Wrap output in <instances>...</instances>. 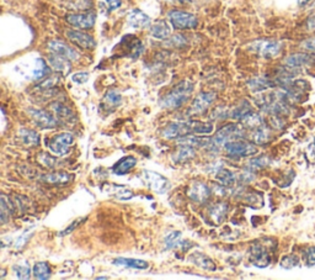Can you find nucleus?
<instances>
[{
  "label": "nucleus",
  "instance_id": "obj_25",
  "mask_svg": "<svg viewBox=\"0 0 315 280\" xmlns=\"http://www.w3.org/2000/svg\"><path fill=\"white\" fill-rule=\"evenodd\" d=\"M137 164V159L135 157H125V158L120 159L116 164L114 166L112 171L116 175H125L132 168H135V166Z\"/></svg>",
  "mask_w": 315,
  "mask_h": 280
},
{
  "label": "nucleus",
  "instance_id": "obj_8",
  "mask_svg": "<svg viewBox=\"0 0 315 280\" xmlns=\"http://www.w3.org/2000/svg\"><path fill=\"white\" fill-rule=\"evenodd\" d=\"M73 142H74V137H73L72 133H58L48 141V148L56 156H64L69 152Z\"/></svg>",
  "mask_w": 315,
  "mask_h": 280
},
{
  "label": "nucleus",
  "instance_id": "obj_50",
  "mask_svg": "<svg viewBox=\"0 0 315 280\" xmlns=\"http://www.w3.org/2000/svg\"><path fill=\"white\" fill-rule=\"evenodd\" d=\"M30 237H31V234L30 235H28V234L22 235V236H21L19 240L16 241V243H15V247H16V250H21V248H22L23 246H25V243L27 242V240Z\"/></svg>",
  "mask_w": 315,
  "mask_h": 280
},
{
  "label": "nucleus",
  "instance_id": "obj_32",
  "mask_svg": "<svg viewBox=\"0 0 315 280\" xmlns=\"http://www.w3.org/2000/svg\"><path fill=\"white\" fill-rule=\"evenodd\" d=\"M49 64L53 67V69H56L57 72L63 73V74H67V73L70 72V64L69 61L63 57L57 56V54H52L51 57L48 58Z\"/></svg>",
  "mask_w": 315,
  "mask_h": 280
},
{
  "label": "nucleus",
  "instance_id": "obj_7",
  "mask_svg": "<svg viewBox=\"0 0 315 280\" xmlns=\"http://www.w3.org/2000/svg\"><path fill=\"white\" fill-rule=\"evenodd\" d=\"M244 136V130L243 126H239V125L229 124L227 126L222 127L214 136V146H224L227 142L234 140H240Z\"/></svg>",
  "mask_w": 315,
  "mask_h": 280
},
{
  "label": "nucleus",
  "instance_id": "obj_43",
  "mask_svg": "<svg viewBox=\"0 0 315 280\" xmlns=\"http://www.w3.org/2000/svg\"><path fill=\"white\" fill-rule=\"evenodd\" d=\"M299 264V258L297 257L296 255H290V256H286L283 257L282 261H281V266L286 269H291V268H295Z\"/></svg>",
  "mask_w": 315,
  "mask_h": 280
},
{
  "label": "nucleus",
  "instance_id": "obj_40",
  "mask_svg": "<svg viewBox=\"0 0 315 280\" xmlns=\"http://www.w3.org/2000/svg\"><path fill=\"white\" fill-rule=\"evenodd\" d=\"M14 273L16 278L19 279H28L31 277V269L26 263H19L14 266Z\"/></svg>",
  "mask_w": 315,
  "mask_h": 280
},
{
  "label": "nucleus",
  "instance_id": "obj_10",
  "mask_svg": "<svg viewBox=\"0 0 315 280\" xmlns=\"http://www.w3.org/2000/svg\"><path fill=\"white\" fill-rule=\"evenodd\" d=\"M211 193L212 192L208 185L204 184L203 182H199V180H195V182L191 183L187 189L188 198L198 204L206 203L211 196Z\"/></svg>",
  "mask_w": 315,
  "mask_h": 280
},
{
  "label": "nucleus",
  "instance_id": "obj_5",
  "mask_svg": "<svg viewBox=\"0 0 315 280\" xmlns=\"http://www.w3.org/2000/svg\"><path fill=\"white\" fill-rule=\"evenodd\" d=\"M170 22L175 28L178 30H187V28H195L198 25V20L193 14L181 11V10H172L167 14Z\"/></svg>",
  "mask_w": 315,
  "mask_h": 280
},
{
  "label": "nucleus",
  "instance_id": "obj_53",
  "mask_svg": "<svg viewBox=\"0 0 315 280\" xmlns=\"http://www.w3.org/2000/svg\"><path fill=\"white\" fill-rule=\"evenodd\" d=\"M96 279H98V280H99V279H100V280H101V279H107V277H99V278H96Z\"/></svg>",
  "mask_w": 315,
  "mask_h": 280
},
{
  "label": "nucleus",
  "instance_id": "obj_19",
  "mask_svg": "<svg viewBox=\"0 0 315 280\" xmlns=\"http://www.w3.org/2000/svg\"><path fill=\"white\" fill-rule=\"evenodd\" d=\"M127 23L133 28H146L151 25V17L142 10L135 9L127 15Z\"/></svg>",
  "mask_w": 315,
  "mask_h": 280
},
{
  "label": "nucleus",
  "instance_id": "obj_12",
  "mask_svg": "<svg viewBox=\"0 0 315 280\" xmlns=\"http://www.w3.org/2000/svg\"><path fill=\"white\" fill-rule=\"evenodd\" d=\"M214 99H216V93H213V91H202V93H199L198 95L196 96L195 100H193L188 114H202V112L206 111L207 108L213 103Z\"/></svg>",
  "mask_w": 315,
  "mask_h": 280
},
{
  "label": "nucleus",
  "instance_id": "obj_2",
  "mask_svg": "<svg viewBox=\"0 0 315 280\" xmlns=\"http://www.w3.org/2000/svg\"><path fill=\"white\" fill-rule=\"evenodd\" d=\"M193 91V84L190 80H182L176 84L166 95L164 96L161 101L162 108L174 110L178 109L190 99L191 94Z\"/></svg>",
  "mask_w": 315,
  "mask_h": 280
},
{
  "label": "nucleus",
  "instance_id": "obj_52",
  "mask_svg": "<svg viewBox=\"0 0 315 280\" xmlns=\"http://www.w3.org/2000/svg\"><path fill=\"white\" fill-rule=\"evenodd\" d=\"M308 1H309V0H299V4H301V5H306Z\"/></svg>",
  "mask_w": 315,
  "mask_h": 280
},
{
  "label": "nucleus",
  "instance_id": "obj_23",
  "mask_svg": "<svg viewBox=\"0 0 315 280\" xmlns=\"http://www.w3.org/2000/svg\"><path fill=\"white\" fill-rule=\"evenodd\" d=\"M178 150L176 153L172 154V159H174L175 163H185V162L190 161L191 158H193L196 154L195 148L192 146L188 145H182V143H178Z\"/></svg>",
  "mask_w": 315,
  "mask_h": 280
},
{
  "label": "nucleus",
  "instance_id": "obj_1",
  "mask_svg": "<svg viewBox=\"0 0 315 280\" xmlns=\"http://www.w3.org/2000/svg\"><path fill=\"white\" fill-rule=\"evenodd\" d=\"M213 132V125L208 122L202 121H175L167 125L162 130V136L167 140H175V138L187 137L191 135H209Z\"/></svg>",
  "mask_w": 315,
  "mask_h": 280
},
{
  "label": "nucleus",
  "instance_id": "obj_14",
  "mask_svg": "<svg viewBox=\"0 0 315 280\" xmlns=\"http://www.w3.org/2000/svg\"><path fill=\"white\" fill-rule=\"evenodd\" d=\"M27 112L30 116L35 120L36 124L41 126L42 129H54L58 125V120L54 119L48 111L46 110H38V109H28Z\"/></svg>",
  "mask_w": 315,
  "mask_h": 280
},
{
  "label": "nucleus",
  "instance_id": "obj_11",
  "mask_svg": "<svg viewBox=\"0 0 315 280\" xmlns=\"http://www.w3.org/2000/svg\"><path fill=\"white\" fill-rule=\"evenodd\" d=\"M48 49L53 54L63 57V58L68 59V61H77V59L80 58V54L74 48L69 47L67 43L62 42V41H49Z\"/></svg>",
  "mask_w": 315,
  "mask_h": 280
},
{
  "label": "nucleus",
  "instance_id": "obj_35",
  "mask_svg": "<svg viewBox=\"0 0 315 280\" xmlns=\"http://www.w3.org/2000/svg\"><path fill=\"white\" fill-rule=\"evenodd\" d=\"M48 74H49V67L47 65L46 62H44V59H42V58L36 59V65H35V68H33V72H32L33 79L41 80V79H43L44 77H47Z\"/></svg>",
  "mask_w": 315,
  "mask_h": 280
},
{
  "label": "nucleus",
  "instance_id": "obj_34",
  "mask_svg": "<svg viewBox=\"0 0 315 280\" xmlns=\"http://www.w3.org/2000/svg\"><path fill=\"white\" fill-rule=\"evenodd\" d=\"M33 277L39 280H46L51 277V268L46 262H38L33 266Z\"/></svg>",
  "mask_w": 315,
  "mask_h": 280
},
{
  "label": "nucleus",
  "instance_id": "obj_22",
  "mask_svg": "<svg viewBox=\"0 0 315 280\" xmlns=\"http://www.w3.org/2000/svg\"><path fill=\"white\" fill-rule=\"evenodd\" d=\"M248 85L251 91L260 93V91H265L270 88H274V86H276V82L275 79H270V78L266 77H256L249 80Z\"/></svg>",
  "mask_w": 315,
  "mask_h": 280
},
{
  "label": "nucleus",
  "instance_id": "obj_26",
  "mask_svg": "<svg viewBox=\"0 0 315 280\" xmlns=\"http://www.w3.org/2000/svg\"><path fill=\"white\" fill-rule=\"evenodd\" d=\"M151 33L153 37L158 38V40H166L169 38L170 33H171V28H170V25L164 20H160L154 23L151 28Z\"/></svg>",
  "mask_w": 315,
  "mask_h": 280
},
{
  "label": "nucleus",
  "instance_id": "obj_27",
  "mask_svg": "<svg viewBox=\"0 0 315 280\" xmlns=\"http://www.w3.org/2000/svg\"><path fill=\"white\" fill-rule=\"evenodd\" d=\"M19 137L21 142L25 146H27V147H35V146L39 145V136L33 130L21 129L19 131Z\"/></svg>",
  "mask_w": 315,
  "mask_h": 280
},
{
  "label": "nucleus",
  "instance_id": "obj_39",
  "mask_svg": "<svg viewBox=\"0 0 315 280\" xmlns=\"http://www.w3.org/2000/svg\"><path fill=\"white\" fill-rule=\"evenodd\" d=\"M38 162L43 164L44 167H47V168H52V169L57 168V167H59V164H62V162L58 161L56 157H52L47 153L38 154Z\"/></svg>",
  "mask_w": 315,
  "mask_h": 280
},
{
  "label": "nucleus",
  "instance_id": "obj_31",
  "mask_svg": "<svg viewBox=\"0 0 315 280\" xmlns=\"http://www.w3.org/2000/svg\"><path fill=\"white\" fill-rule=\"evenodd\" d=\"M190 261L195 266L201 267V268L207 269V271H216V264L213 263V261L211 258L204 256L203 253H195V255L191 256Z\"/></svg>",
  "mask_w": 315,
  "mask_h": 280
},
{
  "label": "nucleus",
  "instance_id": "obj_30",
  "mask_svg": "<svg viewBox=\"0 0 315 280\" xmlns=\"http://www.w3.org/2000/svg\"><path fill=\"white\" fill-rule=\"evenodd\" d=\"M49 108H51L52 111L56 114V116H58V120L60 119V120H64V121H70V120L75 119V116H74V114L72 112V110L68 108V106L60 104L59 101L52 103L51 105H49Z\"/></svg>",
  "mask_w": 315,
  "mask_h": 280
},
{
  "label": "nucleus",
  "instance_id": "obj_44",
  "mask_svg": "<svg viewBox=\"0 0 315 280\" xmlns=\"http://www.w3.org/2000/svg\"><path fill=\"white\" fill-rule=\"evenodd\" d=\"M167 46H172V47H182L183 44H186V38L183 37L182 35H175L170 38L166 42Z\"/></svg>",
  "mask_w": 315,
  "mask_h": 280
},
{
  "label": "nucleus",
  "instance_id": "obj_37",
  "mask_svg": "<svg viewBox=\"0 0 315 280\" xmlns=\"http://www.w3.org/2000/svg\"><path fill=\"white\" fill-rule=\"evenodd\" d=\"M269 164H270L269 157L260 156V157H256V158H253L250 162H249L248 169L250 172H256V171H260V169L266 168Z\"/></svg>",
  "mask_w": 315,
  "mask_h": 280
},
{
  "label": "nucleus",
  "instance_id": "obj_6",
  "mask_svg": "<svg viewBox=\"0 0 315 280\" xmlns=\"http://www.w3.org/2000/svg\"><path fill=\"white\" fill-rule=\"evenodd\" d=\"M142 178L144 183L158 194H164L170 189V182L159 173L153 171H143Z\"/></svg>",
  "mask_w": 315,
  "mask_h": 280
},
{
  "label": "nucleus",
  "instance_id": "obj_28",
  "mask_svg": "<svg viewBox=\"0 0 315 280\" xmlns=\"http://www.w3.org/2000/svg\"><path fill=\"white\" fill-rule=\"evenodd\" d=\"M250 138L255 145H265V143L271 141V132H270L269 127L262 125V126L257 127V129L254 130V132L251 133Z\"/></svg>",
  "mask_w": 315,
  "mask_h": 280
},
{
  "label": "nucleus",
  "instance_id": "obj_42",
  "mask_svg": "<svg viewBox=\"0 0 315 280\" xmlns=\"http://www.w3.org/2000/svg\"><path fill=\"white\" fill-rule=\"evenodd\" d=\"M303 259L308 267H315V247L314 246H309L306 247L303 251Z\"/></svg>",
  "mask_w": 315,
  "mask_h": 280
},
{
  "label": "nucleus",
  "instance_id": "obj_18",
  "mask_svg": "<svg viewBox=\"0 0 315 280\" xmlns=\"http://www.w3.org/2000/svg\"><path fill=\"white\" fill-rule=\"evenodd\" d=\"M101 190L105 194L114 196V198L120 199V200H128V199H131L133 196L132 190L128 189L125 185L109 184V183H106V184L102 185Z\"/></svg>",
  "mask_w": 315,
  "mask_h": 280
},
{
  "label": "nucleus",
  "instance_id": "obj_4",
  "mask_svg": "<svg viewBox=\"0 0 315 280\" xmlns=\"http://www.w3.org/2000/svg\"><path fill=\"white\" fill-rule=\"evenodd\" d=\"M216 178L218 182L223 185V187L227 188H233L235 185L241 184V183H249L254 179L253 174L249 172H241V173H236L233 171H229V169H219L217 172Z\"/></svg>",
  "mask_w": 315,
  "mask_h": 280
},
{
  "label": "nucleus",
  "instance_id": "obj_20",
  "mask_svg": "<svg viewBox=\"0 0 315 280\" xmlns=\"http://www.w3.org/2000/svg\"><path fill=\"white\" fill-rule=\"evenodd\" d=\"M228 210H229V206H228L227 203L214 204L212 208H209V211H208L209 221H211L214 226L220 225L225 220Z\"/></svg>",
  "mask_w": 315,
  "mask_h": 280
},
{
  "label": "nucleus",
  "instance_id": "obj_17",
  "mask_svg": "<svg viewBox=\"0 0 315 280\" xmlns=\"http://www.w3.org/2000/svg\"><path fill=\"white\" fill-rule=\"evenodd\" d=\"M67 37L72 41L73 43H75L77 46L81 47V48L85 49H91L95 47V40L93 38V36L88 35V33H84L81 31L77 30H70L67 32Z\"/></svg>",
  "mask_w": 315,
  "mask_h": 280
},
{
  "label": "nucleus",
  "instance_id": "obj_45",
  "mask_svg": "<svg viewBox=\"0 0 315 280\" xmlns=\"http://www.w3.org/2000/svg\"><path fill=\"white\" fill-rule=\"evenodd\" d=\"M301 46L302 48H304L309 53H315V36H312V37L304 40L301 43Z\"/></svg>",
  "mask_w": 315,
  "mask_h": 280
},
{
  "label": "nucleus",
  "instance_id": "obj_3",
  "mask_svg": "<svg viewBox=\"0 0 315 280\" xmlns=\"http://www.w3.org/2000/svg\"><path fill=\"white\" fill-rule=\"evenodd\" d=\"M250 51L262 58H275L282 51V43L276 40H257L249 46Z\"/></svg>",
  "mask_w": 315,
  "mask_h": 280
},
{
  "label": "nucleus",
  "instance_id": "obj_36",
  "mask_svg": "<svg viewBox=\"0 0 315 280\" xmlns=\"http://www.w3.org/2000/svg\"><path fill=\"white\" fill-rule=\"evenodd\" d=\"M250 111H253V110H251V106H250V104H249V101L243 100L240 103V105H238L235 109L232 110V112H230V117H233L234 120H241Z\"/></svg>",
  "mask_w": 315,
  "mask_h": 280
},
{
  "label": "nucleus",
  "instance_id": "obj_49",
  "mask_svg": "<svg viewBox=\"0 0 315 280\" xmlns=\"http://www.w3.org/2000/svg\"><path fill=\"white\" fill-rule=\"evenodd\" d=\"M105 4H106L107 9L110 11H112V10L118 9L121 6V4H122V1L121 0H105Z\"/></svg>",
  "mask_w": 315,
  "mask_h": 280
},
{
  "label": "nucleus",
  "instance_id": "obj_48",
  "mask_svg": "<svg viewBox=\"0 0 315 280\" xmlns=\"http://www.w3.org/2000/svg\"><path fill=\"white\" fill-rule=\"evenodd\" d=\"M84 220H85V219H79V220H77V221H74V222H73V224H72V226H70V227H68V229H65V230H64V231H62V232H60V234H59V236H67V235H68V234H70V232H72V231H73V230H74V229H77V227L79 226V225H80V224H81V222H83V221H84Z\"/></svg>",
  "mask_w": 315,
  "mask_h": 280
},
{
  "label": "nucleus",
  "instance_id": "obj_29",
  "mask_svg": "<svg viewBox=\"0 0 315 280\" xmlns=\"http://www.w3.org/2000/svg\"><path fill=\"white\" fill-rule=\"evenodd\" d=\"M115 266L125 267V268L133 269H147L149 267L148 262L142 259H131V258H116L114 261Z\"/></svg>",
  "mask_w": 315,
  "mask_h": 280
},
{
  "label": "nucleus",
  "instance_id": "obj_21",
  "mask_svg": "<svg viewBox=\"0 0 315 280\" xmlns=\"http://www.w3.org/2000/svg\"><path fill=\"white\" fill-rule=\"evenodd\" d=\"M72 174L67 172H52L43 174L41 177V180L44 183H48V184L53 185H65L72 180Z\"/></svg>",
  "mask_w": 315,
  "mask_h": 280
},
{
  "label": "nucleus",
  "instance_id": "obj_9",
  "mask_svg": "<svg viewBox=\"0 0 315 280\" xmlns=\"http://www.w3.org/2000/svg\"><path fill=\"white\" fill-rule=\"evenodd\" d=\"M224 147L227 153L232 157H248L253 156V154H255L257 152L255 145L241 140H234L230 141V142H227L224 145Z\"/></svg>",
  "mask_w": 315,
  "mask_h": 280
},
{
  "label": "nucleus",
  "instance_id": "obj_13",
  "mask_svg": "<svg viewBox=\"0 0 315 280\" xmlns=\"http://www.w3.org/2000/svg\"><path fill=\"white\" fill-rule=\"evenodd\" d=\"M250 262L259 268H266L271 263V255L262 245H253L250 247Z\"/></svg>",
  "mask_w": 315,
  "mask_h": 280
},
{
  "label": "nucleus",
  "instance_id": "obj_38",
  "mask_svg": "<svg viewBox=\"0 0 315 280\" xmlns=\"http://www.w3.org/2000/svg\"><path fill=\"white\" fill-rule=\"evenodd\" d=\"M11 203L10 200H7V198L5 195H1L0 198V209H1V213H0V220H1L2 224L9 220L10 214H11Z\"/></svg>",
  "mask_w": 315,
  "mask_h": 280
},
{
  "label": "nucleus",
  "instance_id": "obj_51",
  "mask_svg": "<svg viewBox=\"0 0 315 280\" xmlns=\"http://www.w3.org/2000/svg\"><path fill=\"white\" fill-rule=\"evenodd\" d=\"M308 153H309V158L315 159V141L313 143H312V145H309Z\"/></svg>",
  "mask_w": 315,
  "mask_h": 280
},
{
  "label": "nucleus",
  "instance_id": "obj_46",
  "mask_svg": "<svg viewBox=\"0 0 315 280\" xmlns=\"http://www.w3.org/2000/svg\"><path fill=\"white\" fill-rule=\"evenodd\" d=\"M58 83V77H49L47 78L46 80H43V82L41 83V84L38 85L39 89H49V88H53L54 85Z\"/></svg>",
  "mask_w": 315,
  "mask_h": 280
},
{
  "label": "nucleus",
  "instance_id": "obj_16",
  "mask_svg": "<svg viewBox=\"0 0 315 280\" xmlns=\"http://www.w3.org/2000/svg\"><path fill=\"white\" fill-rule=\"evenodd\" d=\"M315 57L312 56L311 53H303V52H299V53H293L291 56H288L285 59V64L287 67L296 69V68H302L307 67V65L314 64Z\"/></svg>",
  "mask_w": 315,
  "mask_h": 280
},
{
  "label": "nucleus",
  "instance_id": "obj_41",
  "mask_svg": "<svg viewBox=\"0 0 315 280\" xmlns=\"http://www.w3.org/2000/svg\"><path fill=\"white\" fill-rule=\"evenodd\" d=\"M180 243H181V232L174 231L165 237V247H166L167 250H171V248L177 247Z\"/></svg>",
  "mask_w": 315,
  "mask_h": 280
},
{
  "label": "nucleus",
  "instance_id": "obj_15",
  "mask_svg": "<svg viewBox=\"0 0 315 280\" xmlns=\"http://www.w3.org/2000/svg\"><path fill=\"white\" fill-rule=\"evenodd\" d=\"M95 14L94 12H85V14H70L67 16V21L74 27L88 30L95 23Z\"/></svg>",
  "mask_w": 315,
  "mask_h": 280
},
{
  "label": "nucleus",
  "instance_id": "obj_24",
  "mask_svg": "<svg viewBox=\"0 0 315 280\" xmlns=\"http://www.w3.org/2000/svg\"><path fill=\"white\" fill-rule=\"evenodd\" d=\"M122 103V96L120 93H117L116 90H110L109 93H106L104 100H102V109L107 110V111H114L115 109L118 108Z\"/></svg>",
  "mask_w": 315,
  "mask_h": 280
},
{
  "label": "nucleus",
  "instance_id": "obj_33",
  "mask_svg": "<svg viewBox=\"0 0 315 280\" xmlns=\"http://www.w3.org/2000/svg\"><path fill=\"white\" fill-rule=\"evenodd\" d=\"M240 121L243 122L244 127H248V129H253V130H255L257 129V127L264 125V119H262L259 114H256V112H254V111H250L248 115H245Z\"/></svg>",
  "mask_w": 315,
  "mask_h": 280
},
{
  "label": "nucleus",
  "instance_id": "obj_47",
  "mask_svg": "<svg viewBox=\"0 0 315 280\" xmlns=\"http://www.w3.org/2000/svg\"><path fill=\"white\" fill-rule=\"evenodd\" d=\"M72 79L74 83H78V84H83V83H85L86 80L89 79V73H85V72L75 73V74L72 77Z\"/></svg>",
  "mask_w": 315,
  "mask_h": 280
}]
</instances>
